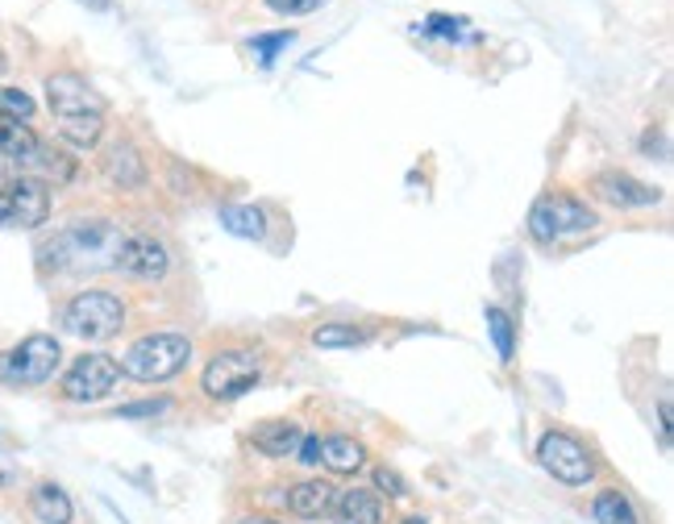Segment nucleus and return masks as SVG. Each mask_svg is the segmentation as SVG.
Returning <instances> with one entry per match:
<instances>
[{"instance_id":"f257e3e1","label":"nucleus","mask_w":674,"mask_h":524,"mask_svg":"<svg viewBox=\"0 0 674 524\" xmlns=\"http://www.w3.org/2000/svg\"><path fill=\"white\" fill-rule=\"evenodd\" d=\"M126 233L117 221H71L46 242L38 258L55 271H113L117 254L126 246Z\"/></svg>"},{"instance_id":"f03ea898","label":"nucleus","mask_w":674,"mask_h":524,"mask_svg":"<svg viewBox=\"0 0 674 524\" xmlns=\"http://www.w3.org/2000/svg\"><path fill=\"white\" fill-rule=\"evenodd\" d=\"M46 105L55 113V126L75 150H92L105 133V101L101 92L75 71H55L46 80Z\"/></svg>"},{"instance_id":"7ed1b4c3","label":"nucleus","mask_w":674,"mask_h":524,"mask_svg":"<svg viewBox=\"0 0 674 524\" xmlns=\"http://www.w3.org/2000/svg\"><path fill=\"white\" fill-rule=\"evenodd\" d=\"M191 358V341L184 334H147L121 354V375L138 383H163L179 375Z\"/></svg>"},{"instance_id":"20e7f679","label":"nucleus","mask_w":674,"mask_h":524,"mask_svg":"<svg viewBox=\"0 0 674 524\" xmlns=\"http://www.w3.org/2000/svg\"><path fill=\"white\" fill-rule=\"evenodd\" d=\"M59 362H63L59 337L30 334L13 350L0 354V383H9V387H43V383L55 379Z\"/></svg>"},{"instance_id":"39448f33","label":"nucleus","mask_w":674,"mask_h":524,"mask_svg":"<svg viewBox=\"0 0 674 524\" xmlns=\"http://www.w3.org/2000/svg\"><path fill=\"white\" fill-rule=\"evenodd\" d=\"M59 321H63L67 334L105 341L126 325V304H121V295L105 292V288H88V292H75L67 300Z\"/></svg>"},{"instance_id":"423d86ee","label":"nucleus","mask_w":674,"mask_h":524,"mask_svg":"<svg viewBox=\"0 0 674 524\" xmlns=\"http://www.w3.org/2000/svg\"><path fill=\"white\" fill-rule=\"evenodd\" d=\"M600 225L595 209H588L583 200H574L567 191H554V196H542L533 212H528V237L542 242V246H554L562 237H579V233H591Z\"/></svg>"},{"instance_id":"0eeeda50","label":"nucleus","mask_w":674,"mask_h":524,"mask_svg":"<svg viewBox=\"0 0 674 524\" xmlns=\"http://www.w3.org/2000/svg\"><path fill=\"white\" fill-rule=\"evenodd\" d=\"M50 217V188L46 179L22 175V179H9L0 184V225L9 230H38Z\"/></svg>"},{"instance_id":"6e6552de","label":"nucleus","mask_w":674,"mask_h":524,"mask_svg":"<svg viewBox=\"0 0 674 524\" xmlns=\"http://www.w3.org/2000/svg\"><path fill=\"white\" fill-rule=\"evenodd\" d=\"M117 379H121V362L113 354H80L67 366L59 392L67 404H96L117 387Z\"/></svg>"},{"instance_id":"1a4fd4ad","label":"nucleus","mask_w":674,"mask_h":524,"mask_svg":"<svg viewBox=\"0 0 674 524\" xmlns=\"http://www.w3.org/2000/svg\"><path fill=\"white\" fill-rule=\"evenodd\" d=\"M258 379H263V358L254 354V350H225V354H217L205 366L200 387L212 399H237L246 396Z\"/></svg>"},{"instance_id":"9d476101","label":"nucleus","mask_w":674,"mask_h":524,"mask_svg":"<svg viewBox=\"0 0 674 524\" xmlns=\"http://www.w3.org/2000/svg\"><path fill=\"white\" fill-rule=\"evenodd\" d=\"M537 458H542V466H546L554 479L567 482V487H588L591 475H595V462H591L588 445L579 438H570V433H562V429L542 433Z\"/></svg>"},{"instance_id":"9b49d317","label":"nucleus","mask_w":674,"mask_h":524,"mask_svg":"<svg viewBox=\"0 0 674 524\" xmlns=\"http://www.w3.org/2000/svg\"><path fill=\"white\" fill-rule=\"evenodd\" d=\"M113 271L154 283V279H163V275L171 271V254L154 233H126V246H121V254H117Z\"/></svg>"},{"instance_id":"f8f14e48","label":"nucleus","mask_w":674,"mask_h":524,"mask_svg":"<svg viewBox=\"0 0 674 524\" xmlns=\"http://www.w3.org/2000/svg\"><path fill=\"white\" fill-rule=\"evenodd\" d=\"M591 191H595L600 200H608L612 209H653V205H662V191L650 188V184H641V179H632L625 171H604V175H595V179H591Z\"/></svg>"},{"instance_id":"ddd939ff","label":"nucleus","mask_w":674,"mask_h":524,"mask_svg":"<svg viewBox=\"0 0 674 524\" xmlns=\"http://www.w3.org/2000/svg\"><path fill=\"white\" fill-rule=\"evenodd\" d=\"M334 503H337V487L325 479H304L288 487V508L292 516L300 521H321V516H334Z\"/></svg>"},{"instance_id":"4468645a","label":"nucleus","mask_w":674,"mask_h":524,"mask_svg":"<svg viewBox=\"0 0 674 524\" xmlns=\"http://www.w3.org/2000/svg\"><path fill=\"white\" fill-rule=\"evenodd\" d=\"M105 175H108V184H117L121 191L147 188V159L138 154L133 142H117V147L105 154Z\"/></svg>"},{"instance_id":"2eb2a0df","label":"nucleus","mask_w":674,"mask_h":524,"mask_svg":"<svg viewBox=\"0 0 674 524\" xmlns=\"http://www.w3.org/2000/svg\"><path fill=\"white\" fill-rule=\"evenodd\" d=\"M304 438V429L295 420H267L254 429V450L267 454V458H295V445Z\"/></svg>"},{"instance_id":"dca6fc26","label":"nucleus","mask_w":674,"mask_h":524,"mask_svg":"<svg viewBox=\"0 0 674 524\" xmlns=\"http://www.w3.org/2000/svg\"><path fill=\"white\" fill-rule=\"evenodd\" d=\"M30 512L38 524H71L75 521V503L59 482H38L30 491Z\"/></svg>"},{"instance_id":"f3484780","label":"nucleus","mask_w":674,"mask_h":524,"mask_svg":"<svg viewBox=\"0 0 674 524\" xmlns=\"http://www.w3.org/2000/svg\"><path fill=\"white\" fill-rule=\"evenodd\" d=\"M334 521H337V524H383L380 496H375V491H362V487L337 491Z\"/></svg>"},{"instance_id":"a211bd4d","label":"nucleus","mask_w":674,"mask_h":524,"mask_svg":"<svg viewBox=\"0 0 674 524\" xmlns=\"http://www.w3.org/2000/svg\"><path fill=\"white\" fill-rule=\"evenodd\" d=\"M362 462H367L362 441L346 438V433L321 438V466H325V470H334V475H355V470H362Z\"/></svg>"},{"instance_id":"6ab92c4d","label":"nucleus","mask_w":674,"mask_h":524,"mask_svg":"<svg viewBox=\"0 0 674 524\" xmlns=\"http://www.w3.org/2000/svg\"><path fill=\"white\" fill-rule=\"evenodd\" d=\"M217 217H221V225H225L233 237H251V242H263V237H267V212L254 209V205H225Z\"/></svg>"},{"instance_id":"aec40b11","label":"nucleus","mask_w":674,"mask_h":524,"mask_svg":"<svg viewBox=\"0 0 674 524\" xmlns=\"http://www.w3.org/2000/svg\"><path fill=\"white\" fill-rule=\"evenodd\" d=\"M367 341H371V329L346 325V321H329V325H316L313 329L316 350H355V346H367Z\"/></svg>"},{"instance_id":"412c9836","label":"nucleus","mask_w":674,"mask_h":524,"mask_svg":"<svg viewBox=\"0 0 674 524\" xmlns=\"http://www.w3.org/2000/svg\"><path fill=\"white\" fill-rule=\"evenodd\" d=\"M591 512H595V521H600V524H641V516H637L632 500L625 496V491H616V487L600 491V496H595V503H591Z\"/></svg>"},{"instance_id":"4be33fe9","label":"nucleus","mask_w":674,"mask_h":524,"mask_svg":"<svg viewBox=\"0 0 674 524\" xmlns=\"http://www.w3.org/2000/svg\"><path fill=\"white\" fill-rule=\"evenodd\" d=\"M487 334H491V341H496V354H500V362H512V337H516V325H512V316L500 308V304H487Z\"/></svg>"},{"instance_id":"5701e85b","label":"nucleus","mask_w":674,"mask_h":524,"mask_svg":"<svg viewBox=\"0 0 674 524\" xmlns=\"http://www.w3.org/2000/svg\"><path fill=\"white\" fill-rule=\"evenodd\" d=\"M295 43V30H275V34H258V38H251V50H254V59L263 67H271L275 63V55L283 50V46H292Z\"/></svg>"},{"instance_id":"b1692460","label":"nucleus","mask_w":674,"mask_h":524,"mask_svg":"<svg viewBox=\"0 0 674 524\" xmlns=\"http://www.w3.org/2000/svg\"><path fill=\"white\" fill-rule=\"evenodd\" d=\"M34 96H25L22 88H0V113L4 117H18V121H30L34 117Z\"/></svg>"},{"instance_id":"393cba45","label":"nucleus","mask_w":674,"mask_h":524,"mask_svg":"<svg viewBox=\"0 0 674 524\" xmlns=\"http://www.w3.org/2000/svg\"><path fill=\"white\" fill-rule=\"evenodd\" d=\"M463 25H466V18H450V13H429L425 18V34H433V38H458L463 34Z\"/></svg>"},{"instance_id":"a878e982","label":"nucleus","mask_w":674,"mask_h":524,"mask_svg":"<svg viewBox=\"0 0 674 524\" xmlns=\"http://www.w3.org/2000/svg\"><path fill=\"white\" fill-rule=\"evenodd\" d=\"M375 491H383L387 500H404V496H408V482H404L392 466H375Z\"/></svg>"},{"instance_id":"bb28decb","label":"nucleus","mask_w":674,"mask_h":524,"mask_svg":"<svg viewBox=\"0 0 674 524\" xmlns=\"http://www.w3.org/2000/svg\"><path fill=\"white\" fill-rule=\"evenodd\" d=\"M321 4H325V0H267V9H271V13H283V18H292V13H313Z\"/></svg>"},{"instance_id":"cd10ccee","label":"nucleus","mask_w":674,"mask_h":524,"mask_svg":"<svg viewBox=\"0 0 674 524\" xmlns=\"http://www.w3.org/2000/svg\"><path fill=\"white\" fill-rule=\"evenodd\" d=\"M295 462H304V466H321V438L304 433L300 445H295Z\"/></svg>"},{"instance_id":"c85d7f7f","label":"nucleus","mask_w":674,"mask_h":524,"mask_svg":"<svg viewBox=\"0 0 674 524\" xmlns=\"http://www.w3.org/2000/svg\"><path fill=\"white\" fill-rule=\"evenodd\" d=\"M167 408V399H147V404H126L117 417H126V420H133V417H159Z\"/></svg>"},{"instance_id":"c756f323","label":"nucleus","mask_w":674,"mask_h":524,"mask_svg":"<svg viewBox=\"0 0 674 524\" xmlns=\"http://www.w3.org/2000/svg\"><path fill=\"white\" fill-rule=\"evenodd\" d=\"M13 475H18V466H13V462H9V458H0V487H4V482L13 479Z\"/></svg>"},{"instance_id":"7c9ffc66","label":"nucleus","mask_w":674,"mask_h":524,"mask_svg":"<svg viewBox=\"0 0 674 524\" xmlns=\"http://www.w3.org/2000/svg\"><path fill=\"white\" fill-rule=\"evenodd\" d=\"M80 4H88L92 13H108L113 9V0H80Z\"/></svg>"},{"instance_id":"2f4dec72","label":"nucleus","mask_w":674,"mask_h":524,"mask_svg":"<svg viewBox=\"0 0 674 524\" xmlns=\"http://www.w3.org/2000/svg\"><path fill=\"white\" fill-rule=\"evenodd\" d=\"M237 524H279V521H271V516H246V521H237Z\"/></svg>"},{"instance_id":"473e14b6","label":"nucleus","mask_w":674,"mask_h":524,"mask_svg":"<svg viewBox=\"0 0 674 524\" xmlns=\"http://www.w3.org/2000/svg\"><path fill=\"white\" fill-rule=\"evenodd\" d=\"M4 71H9V55H4V50H0V75H4Z\"/></svg>"},{"instance_id":"72a5a7b5","label":"nucleus","mask_w":674,"mask_h":524,"mask_svg":"<svg viewBox=\"0 0 674 524\" xmlns=\"http://www.w3.org/2000/svg\"><path fill=\"white\" fill-rule=\"evenodd\" d=\"M404 524H425V516H408Z\"/></svg>"}]
</instances>
